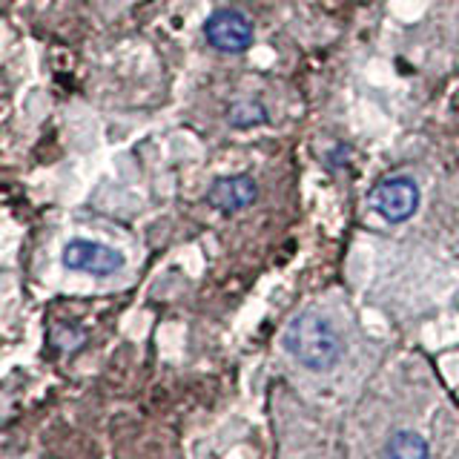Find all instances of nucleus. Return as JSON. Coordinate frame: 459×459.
Here are the masks:
<instances>
[{"instance_id":"obj_4","label":"nucleus","mask_w":459,"mask_h":459,"mask_svg":"<svg viewBox=\"0 0 459 459\" xmlns=\"http://www.w3.org/2000/svg\"><path fill=\"white\" fill-rule=\"evenodd\" d=\"M204 38L212 49H219L224 55H238L253 43V23L247 14H241L236 9H219L207 18Z\"/></svg>"},{"instance_id":"obj_1","label":"nucleus","mask_w":459,"mask_h":459,"mask_svg":"<svg viewBox=\"0 0 459 459\" xmlns=\"http://www.w3.org/2000/svg\"><path fill=\"white\" fill-rule=\"evenodd\" d=\"M281 344L296 362H301L310 370L333 368L342 356V339L333 330V325L325 322L322 316H313V313L296 316V319L287 325Z\"/></svg>"},{"instance_id":"obj_3","label":"nucleus","mask_w":459,"mask_h":459,"mask_svg":"<svg viewBox=\"0 0 459 459\" xmlns=\"http://www.w3.org/2000/svg\"><path fill=\"white\" fill-rule=\"evenodd\" d=\"M370 207L377 210L385 221L402 224L420 210V186H416L413 178H405V176L385 178L382 184L373 186Z\"/></svg>"},{"instance_id":"obj_6","label":"nucleus","mask_w":459,"mask_h":459,"mask_svg":"<svg viewBox=\"0 0 459 459\" xmlns=\"http://www.w3.org/2000/svg\"><path fill=\"white\" fill-rule=\"evenodd\" d=\"M385 459H428V442L420 434H413V430H399L387 442Z\"/></svg>"},{"instance_id":"obj_7","label":"nucleus","mask_w":459,"mask_h":459,"mask_svg":"<svg viewBox=\"0 0 459 459\" xmlns=\"http://www.w3.org/2000/svg\"><path fill=\"white\" fill-rule=\"evenodd\" d=\"M227 121L233 124V126H238V129H244V126H253V124L267 121V112H264L262 104H253V100H250V104H236L233 109H230Z\"/></svg>"},{"instance_id":"obj_5","label":"nucleus","mask_w":459,"mask_h":459,"mask_svg":"<svg viewBox=\"0 0 459 459\" xmlns=\"http://www.w3.org/2000/svg\"><path fill=\"white\" fill-rule=\"evenodd\" d=\"M258 198V186L250 176H227V178H219L212 181L210 193H207V201L210 207L221 210V212H241L247 210L253 201Z\"/></svg>"},{"instance_id":"obj_2","label":"nucleus","mask_w":459,"mask_h":459,"mask_svg":"<svg viewBox=\"0 0 459 459\" xmlns=\"http://www.w3.org/2000/svg\"><path fill=\"white\" fill-rule=\"evenodd\" d=\"M61 262L69 270L90 273V276L104 279V276H115V273L126 264V258L121 250L109 247V244L90 241V238H72V241H66Z\"/></svg>"}]
</instances>
